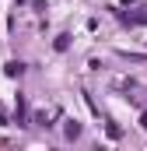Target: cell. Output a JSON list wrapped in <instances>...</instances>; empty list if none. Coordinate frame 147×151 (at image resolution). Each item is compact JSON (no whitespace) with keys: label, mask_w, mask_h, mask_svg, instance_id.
<instances>
[{"label":"cell","mask_w":147,"mask_h":151,"mask_svg":"<svg viewBox=\"0 0 147 151\" xmlns=\"http://www.w3.org/2000/svg\"><path fill=\"white\" fill-rule=\"evenodd\" d=\"M18 127H25V99L18 95Z\"/></svg>","instance_id":"cell-3"},{"label":"cell","mask_w":147,"mask_h":151,"mask_svg":"<svg viewBox=\"0 0 147 151\" xmlns=\"http://www.w3.org/2000/svg\"><path fill=\"white\" fill-rule=\"evenodd\" d=\"M123 21H130V25H147V7H137L133 14H123Z\"/></svg>","instance_id":"cell-1"},{"label":"cell","mask_w":147,"mask_h":151,"mask_svg":"<svg viewBox=\"0 0 147 151\" xmlns=\"http://www.w3.org/2000/svg\"><path fill=\"white\" fill-rule=\"evenodd\" d=\"M140 123H144V130H147V116H144V119H140Z\"/></svg>","instance_id":"cell-5"},{"label":"cell","mask_w":147,"mask_h":151,"mask_svg":"<svg viewBox=\"0 0 147 151\" xmlns=\"http://www.w3.org/2000/svg\"><path fill=\"white\" fill-rule=\"evenodd\" d=\"M67 137H70V141H74V137H81V123H77V119L67 123Z\"/></svg>","instance_id":"cell-2"},{"label":"cell","mask_w":147,"mask_h":151,"mask_svg":"<svg viewBox=\"0 0 147 151\" xmlns=\"http://www.w3.org/2000/svg\"><path fill=\"white\" fill-rule=\"evenodd\" d=\"M0 123H7V116H4V109H0Z\"/></svg>","instance_id":"cell-4"}]
</instances>
